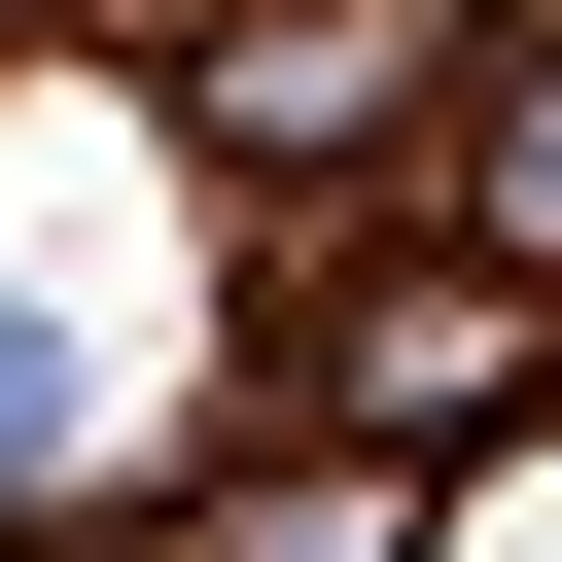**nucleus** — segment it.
I'll list each match as a JSON object with an SVG mask.
<instances>
[{"mask_svg": "<svg viewBox=\"0 0 562 562\" xmlns=\"http://www.w3.org/2000/svg\"><path fill=\"white\" fill-rule=\"evenodd\" d=\"M35 422H70V351H35V316H0V457H35Z\"/></svg>", "mask_w": 562, "mask_h": 562, "instance_id": "obj_2", "label": "nucleus"}, {"mask_svg": "<svg viewBox=\"0 0 562 562\" xmlns=\"http://www.w3.org/2000/svg\"><path fill=\"white\" fill-rule=\"evenodd\" d=\"M246 562H386V492H281V527H246Z\"/></svg>", "mask_w": 562, "mask_h": 562, "instance_id": "obj_1", "label": "nucleus"}]
</instances>
